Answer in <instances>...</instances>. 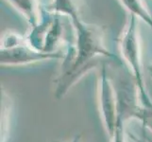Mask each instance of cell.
<instances>
[{
	"mask_svg": "<svg viewBox=\"0 0 152 142\" xmlns=\"http://www.w3.org/2000/svg\"><path fill=\"white\" fill-rule=\"evenodd\" d=\"M100 89H99V101L103 117V121L110 138H113L119 120L117 99L113 82L109 78L105 66L102 67L100 74Z\"/></svg>",
	"mask_w": 152,
	"mask_h": 142,
	"instance_id": "obj_4",
	"label": "cell"
},
{
	"mask_svg": "<svg viewBox=\"0 0 152 142\" xmlns=\"http://www.w3.org/2000/svg\"><path fill=\"white\" fill-rule=\"evenodd\" d=\"M149 71H150L151 75H152V65H151V66H149Z\"/></svg>",
	"mask_w": 152,
	"mask_h": 142,
	"instance_id": "obj_11",
	"label": "cell"
},
{
	"mask_svg": "<svg viewBox=\"0 0 152 142\" xmlns=\"http://www.w3.org/2000/svg\"><path fill=\"white\" fill-rule=\"evenodd\" d=\"M48 9L71 21L76 39L74 45L67 46L57 80L55 97L60 99L78 79L93 68L97 57L116 59V56L105 46L102 29L80 18L73 0H53Z\"/></svg>",
	"mask_w": 152,
	"mask_h": 142,
	"instance_id": "obj_1",
	"label": "cell"
},
{
	"mask_svg": "<svg viewBox=\"0 0 152 142\" xmlns=\"http://www.w3.org/2000/svg\"><path fill=\"white\" fill-rule=\"evenodd\" d=\"M137 20V17L129 14V20L119 39V50L123 61L130 69L134 82L138 88L140 102H143L150 99V97L146 91L144 80Z\"/></svg>",
	"mask_w": 152,
	"mask_h": 142,
	"instance_id": "obj_3",
	"label": "cell"
},
{
	"mask_svg": "<svg viewBox=\"0 0 152 142\" xmlns=\"http://www.w3.org/2000/svg\"><path fill=\"white\" fill-rule=\"evenodd\" d=\"M124 121L125 120L119 117V120L116 126V129H115V132L113 136V142H125L124 138Z\"/></svg>",
	"mask_w": 152,
	"mask_h": 142,
	"instance_id": "obj_8",
	"label": "cell"
},
{
	"mask_svg": "<svg viewBox=\"0 0 152 142\" xmlns=\"http://www.w3.org/2000/svg\"><path fill=\"white\" fill-rule=\"evenodd\" d=\"M28 21L30 28L36 27L42 19L43 10L38 0H6Z\"/></svg>",
	"mask_w": 152,
	"mask_h": 142,
	"instance_id": "obj_5",
	"label": "cell"
},
{
	"mask_svg": "<svg viewBox=\"0 0 152 142\" xmlns=\"http://www.w3.org/2000/svg\"><path fill=\"white\" fill-rule=\"evenodd\" d=\"M142 106L140 107L136 118L141 120L144 128H148L152 131V99H148L146 101L141 102Z\"/></svg>",
	"mask_w": 152,
	"mask_h": 142,
	"instance_id": "obj_7",
	"label": "cell"
},
{
	"mask_svg": "<svg viewBox=\"0 0 152 142\" xmlns=\"http://www.w3.org/2000/svg\"><path fill=\"white\" fill-rule=\"evenodd\" d=\"M80 140H81V135H77L70 142H80Z\"/></svg>",
	"mask_w": 152,
	"mask_h": 142,
	"instance_id": "obj_9",
	"label": "cell"
},
{
	"mask_svg": "<svg viewBox=\"0 0 152 142\" xmlns=\"http://www.w3.org/2000/svg\"><path fill=\"white\" fill-rule=\"evenodd\" d=\"M65 51L45 52L31 46L26 37L14 31H7L1 37L0 64L2 66H20L50 60H62Z\"/></svg>",
	"mask_w": 152,
	"mask_h": 142,
	"instance_id": "obj_2",
	"label": "cell"
},
{
	"mask_svg": "<svg viewBox=\"0 0 152 142\" xmlns=\"http://www.w3.org/2000/svg\"><path fill=\"white\" fill-rule=\"evenodd\" d=\"M120 2L129 14L142 20L149 28L152 29V16L146 9L143 0H120Z\"/></svg>",
	"mask_w": 152,
	"mask_h": 142,
	"instance_id": "obj_6",
	"label": "cell"
},
{
	"mask_svg": "<svg viewBox=\"0 0 152 142\" xmlns=\"http://www.w3.org/2000/svg\"><path fill=\"white\" fill-rule=\"evenodd\" d=\"M143 135L145 136V138L146 140H148V142H152V139H151V138H148V135H145V133H143Z\"/></svg>",
	"mask_w": 152,
	"mask_h": 142,
	"instance_id": "obj_10",
	"label": "cell"
}]
</instances>
